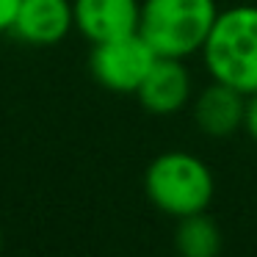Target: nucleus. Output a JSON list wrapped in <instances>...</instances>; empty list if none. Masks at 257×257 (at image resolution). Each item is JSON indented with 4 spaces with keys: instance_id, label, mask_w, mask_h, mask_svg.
<instances>
[{
    "instance_id": "9",
    "label": "nucleus",
    "mask_w": 257,
    "mask_h": 257,
    "mask_svg": "<svg viewBox=\"0 0 257 257\" xmlns=\"http://www.w3.org/2000/svg\"><path fill=\"white\" fill-rule=\"evenodd\" d=\"M174 246L180 257H218L221 254V229L207 213L177 218Z\"/></svg>"
},
{
    "instance_id": "11",
    "label": "nucleus",
    "mask_w": 257,
    "mask_h": 257,
    "mask_svg": "<svg viewBox=\"0 0 257 257\" xmlns=\"http://www.w3.org/2000/svg\"><path fill=\"white\" fill-rule=\"evenodd\" d=\"M243 130L249 133L251 141H257V91L246 97V116H243Z\"/></svg>"
},
{
    "instance_id": "5",
    "label": "nucleus",
    "mask_w": 257,
    "mask_h": 257,
    "mask_svg": "<svg viewBox=\"0 0 257 257\" xmlns=\"http://www.w3.org/2000/svg\"><path fill=\"white\" fill-rule=\"evenodd\" d=\"M191 89H194V80H191V72L183 64V58L158 56L150 75L136 91V100L141 102L144 111L155 113V116H172L188 105Z\"/></svg>"
},
{
    "instance_id": "4",
    "label": "nucleus",
    "mask_w": 257,
    "mask_h": 257,
    "mask_svg": "<svg viewBox=\"0 0 257 257\" xmlns=\"http://www.w3.org/2000/svg\"><path fill=\"white\" fill-rule=\"evenodd\" d=\"M155 61H158V53L136 31V34L119 36V39L91 45L89 69H91V78L102 89L116 91V94H136Z\"/></svg>"
},
{
    "instance_id": "7",
    "label": "nucleus",
    "mask_w": 257,
    "mask_h": 257,
    "mask_svg": "<svg viewBox=\"0 0 257 257\" xmlns=\"http://www.w3.org/2000/svg\"><path fill=\"white\" fill-rule=\"evenodd\" d=\"M75 28L72 0H23L12 34L36 47L58 45Z\"/></svg>"
},
{
    "instance_id": "12",
    "label": "nucleus",
    "mask_w": 257,
    "mask_h": 257,
    "mask_svg": "<svg viewBox=\"0 0 257 257\" xmlns=\"http://www.w3.org/2000/svg\"><path fill=\"white\" fill-rule=\"evenodd\" d=\"M0 254H3V229H0Z\"/></svg>"
},
{
    "instance_id": "10",
    "label": "nucleus",
    "mask_w": 257,
    "mask_h": 257,
    "mask_svg": "<svg viewBox=\"0 0 257 257\" xmlns=\"http://www.w3.org/2000/svg\"><path fill=\"white\" fill-rule=\"evenodd\" d=\"M20 3H23V0H0V34L12 31L14 17H17V12H20Z\"/></svg>"
},
{
    "instance_id": "2",
    "label": "nucleus",
    "mask_w": 257,
    "mask_h": 257,
    "mask_svg": "<svg viewBox=\"0 0 257 257\" xmlns=\"http://www.w3.org/2000/svg\"><path fill=\"white\" fill-rule=\"evenodd\" d=\"M218 17L216 0H141L139 34L161 58L202 53Z\"/></svg>"
},
{
    "instance_id": "1",
    "label": "nucleus",
    "mask_w": 257,
    "mask_h": 257,
    "mask_svg": "<svg viewBox=\"0 0 257 257\" xmlns=\"http://www.w3.org/2000/svg\"><path fill=\"white\" fill-rule=\"evenodd\" d=\"M202 64L213 80L238 89L240 94L257 91V6L240 3L218 12L207 42L202 47Z\"/></svg>"
},
{
    "instance_id": "8",
    "label": "nucleus",
    "mask_w": 257,
    "mask_h": 257,
    "mask_svg": "<svg viewBox=\"0 0 257 257\" xmlns=\"http://www.w3.org/2000/svg\"><path fill=\"white\" fill-rule=\"evenodd\" d=\"M246 116V94L227 83L213 80L194 100V119L199 130L210 139H227L243 127Z\"/></svg>"
},
{
    "instance_id": "3",
    "label": "nucleus",
    "mask_w": 257,
    "mask_h": 257,
    "mask_svg": "<svg viewBox=\"0 0 257 257\" xmlns=\"http://www.w3.org/2000/svg\"><path fill=\"white\" fill-rule=\"evenodd\" d=\"M144 191L161 213L185 218L207 213L216 194L213 172L202 158L185 150L161 152L144 172Z\"/></svg>"
},
{
    "instance_id": "6",
    "label": "nucleus",
    "mask_w": 257,
    "mask_h": 257,
    "mask_svg": "<svg viewBox=\"0 0 257 257\" xmlns=\"http://www.w3.org/2000/svg\"><path fill=\"white\" fill-rule=\"evenodd\" d=\"M75 28L91 42L119 39L139 31L141 0H72Z\"/></svg>"
}]
</instances>
